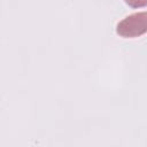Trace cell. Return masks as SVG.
<instances>
[{
    "label": "cell",
    "instance_id": "cell-1",
    "mask_svg": "<svg viewBox=\"0 0 147 147\" xmlns=\"http://www.w3.org/2000/svg\"><path fill=\"white\" fill-rule=\"evenodd\" d=\"M147 32V11L126 16L116 26V33L123 38H137Z\"/></svg>",
    "mask_w": 147,
    "mask_h": 147
},
{
    "label": "cell",
    "instance_id": "cell-2",
    "mask_svg": "<svg viewBox=\"0 0 147 147\" xmlns=\"http://www.w3.org/2000/svg\"><path fill=\"white\" fill-rule=\"evenodd\" d=\"M124 1L131 8H141L147 6V0H124Z\"/></svg>",
    "mask_w": 147,
    "mask_h": 147
}]
</instances>
